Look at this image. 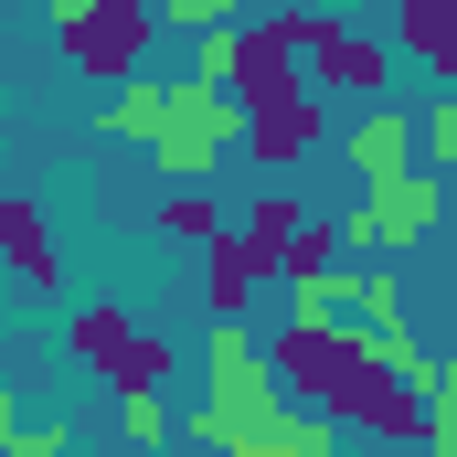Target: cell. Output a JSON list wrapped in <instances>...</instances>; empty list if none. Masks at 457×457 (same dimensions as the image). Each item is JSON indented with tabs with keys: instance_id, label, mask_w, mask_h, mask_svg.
<instances>
[{
	"instance_id": "1",
	"label": "cell",
	"mask_w": 457,
	"mask_h": 457,
	"mask_svg": "<svg viewBox=\"0 0 457 457\" xmlns=\"http://www.w3.org/2000/svg\"><path fill=\"white\" fill-rule=\"evenodd\" d=\"M266 372H277V394H309V415L351 426V415H361V383H372L383 361L361 351L351 320H287V330L266 341Z\"/></svg>"
},
{
	"instance_id": "2",
	"label": "cell",
	"mask_w": 457,
	"mask_h": 457,
	"mask_svg": "<svg viewBox=\"0 0 457 457\" xmlns=\"http://www.w3.org/2000/svg\"><path fill=\"white\" fill-rule=\"evenodd\" d=\"M436 203H447L436 170H383L361 192V213L341 224V255H404V245H426L436 234Z\"/></svg>"
},
{
	"instance_id": "3",
	"label": "cell",
	"mask_w": 457,
	"mask_h": 457,
	"mask_svg": "<svg viewBox=\"0 0 457 457\" xmlns=\"http://www.w3.org/2000/svg\"><path fill=\"white\" fill-rule=\"evenodd\" d=\"M234 138H245V160H255V170H298V160L330 138V107H320V86H298V75H287V86H266V96H245V107H234Z\"/></svg>"
},
{
	"instance_id": "4",
	"label": "cell",
	"mask_w": 457,
	"mask_h": 457,
	"mask_svg": "<svg viewBox=\"0 0 457 457\" xmlns=\"http://www.w3.org/2000/svg\"><path fill=\"white\" fill-rule=\"evenodd\" d=\"M160 170L170 181H203V170H224V149H234V96H213V86H170L160 96Z\"/></svg>"
},
{
	"instance_id": "5",
	"label": "cell",
	"mask_w": 457,
	"mask_h": 457,
	"mask_svg": "<svg viewBox=\"0 0 457 457\" xmlns=\"http://www.w3.org/2000/svg\"><path fill=\"white\" fill-rule=\"evenodd\" d=\"M149 0H75V21H64V54H75V75H96V86H128L138 75V54H149Z\"/></svg>"
},
{
	"instance_id": "6",
	"label": "cell",
	"mask_w": 457,
	"mask_h": 457,
	"mask_svg": "<svg viewBox=\"0 0 457 457\" xmlns=\"http://www.w3.org/2000/svg\"><path fill=\"white\" fill-rule=\"evenodd\" d=\"M75 361L96 372V383H117V394H138V383H170V341H149L128 309H75Z\"/></svg>"
},
{
	"instance_id": "7",
	"label": "cell",
	"mask_w": 457,
	"mask_h": 457,
	"mask_svg": "<svg viewBox=\"0 0 457 457\" xmlns=\"http://www.w3.org/2000/svg\"><path fill=\"white\" fill-rule=\"evenodd\" d=\"M298 64H309L320 86H351V96H383V86H394V43H383V32H351L341 11H309Z\"/></svg>"
},
{
	"instance_id": "8",
	"label": "cell",
	"mask_w": 457,
	"mask_h": 457,
	"mask_svg": "<svg viewBox=\"0 0 457 457\" xmlns=\"http://www.w3.org/2000/svg\"><path fill=\"white\" fill-rule=\"evenodd\" d=\"M255 287H277V266L224 224L213 245H203V309H213V320H245V298H255Z\"/></svg>"
},
{
	"instance_id": "9",
	"label": "cell",
	"mask_w": 457,
	"mask_h": 457,
	"mask_svg": "<svg viewBox=\"0 0 457 457\" xmlns=\"http://www.w3.org/2000/svg\"><path fill=\"white\" fill-rule=\"evenodd\" d=\"M0 266H11L21 287H64V255H54V224H43L32 203H11V192H0Z\"/></svg>"
},
{
	"instance_id": "10",
	"label": "cell",
	"mask_w": 457,
	"mask_h": 457,
	"mask_svg": "<svg viewBox=\"0 0 457 457\" xmlns=\"http://www.w3.org/2000/svg\"><path fill=\"white\" fill-rule=\"evenodd\" d=\"M341 160L361 170V181H383V170H415V117H394V107L351 117V128H341Z\"/></svg>"
},
{
	"instance_id": "11",
	"label": "cell",
	"mask_w": 457,
	"mask_h": 457,
	"mask_svg": "<svg viewBox=\"0 0 457 457\" xmlns=\"http://www.w3.org/2000/svg\"><path fill=\"white\" fill-rule=\"evenodd\" d=\"M394 43H404L426 75H457V0H404V11H394Z\"/></svg>"
},
{
	"instance_id": "12",
	"label": "cell",
	"mask_w": 457,
	"mask_h": 457,
	"mask_svg": "<svg viewBox=\"0 0 457 457\" xmlns=\"http://www.w3.org/2000/svg\"><path fill=\"white\" fill-rule=\"evenodd\" d=\"M160 224L181 234V245H213V234H224V203H213V192H203V181H181V192H170V203H160Z\"/></svg>"
},
{
	"instance_id": "13",
	"label": "cell",
	"mask_w": 457,
	"mask_h": 457,
	"mask_svg": "<svg viewBox=\"0 0 457 457\" xmlns=\"http://www.w3.org/2000/svg\"><path fill=\"white\" fill-rule=\"evenodd\" d=\"M415 170H436V181L457 170V96H436V107L415 117Z\"/></svg>"
},
{
	"instance_id": "14",
	"label": "cell",
	"mask_w": 457,
	"mask_h": 457,
	"mask_svg": "<svg viewBox=\"0 0 457 457\" xmlns=\"http://www.w3.org/2000/svg\"><path fill=\"white\" fill-rule=\"evenodd\" d=\"M117 436H128V447H160V436H181V426H170V404H160V383L117 394Z\"/></svg>"
},
{
	"instance_id": "15",
	"label": "cell",
	"mask_w": 457,
	"mask_h": 457,
	"mask_svg": "<svg viewBox=\"0 0 457 457\" xmlns=\"http://www.w3.org/2000/svg\"><path fill=\"white\" fill-rule=\"evenodd\" d=\"M96 128H107V138H160V96H149V86H117Z\"/></svg>"
},
{
	"instance_id": "16",
	"label": "cell",
	"mask_w": 457,
	"mask_h": 457,
	"mask_svg": "<svg viewBox=\"0 0 457 457\" xmlns=\"http://www.w3.org/2000/svg\"><path fill=\"white\" fill-rule=\"evenodd\" d=\"M245 0H149V21H181V32H224Z\"/></svg>"
},
{
	"instance_id": "17",
	"label": "cell",
	"mask_w": 457,
	"mask_h": 457,
	"mask_svg": "<svg viewBox=\"0 0 457 457\" xmlns=\"http://www.w3.org/2000/svg\"><path fill=\"white\" fill-rule=\"evenodd\" d=\"M0 457H75V447H64L54 426H11V436H0Z\"/></svg>"
},
{
	"instance_id": "18",
	"label": "cell",
	"mask_w": 457,
	"mask_h": 457,
	"mask_svg": "<svg viewBox=\"0 0 457 457\" xmlns=\"http://www.w3.org/2000/svg\"><path fill=\"white\" fill-rule=\"evenodd\" d=\"M11 426H21V404H11V394H0V436H11Z\"/></svg>"
}]
</instances>
